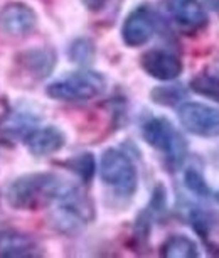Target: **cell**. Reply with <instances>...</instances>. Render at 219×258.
<instances>
[{
	"instance_id": "6da1fadb",
	"label": "cell",
	"mask_w": 219,
	"mask_h": 258,
	"mask_svg": "<svg viewBox=\"0 0 219 258\" xmlns=\"http://www.w3.org/2000/svg\"><path fill=\"white\" fill-rule=\"evenodd\" d=\"M72 187L54 172H32L17 177L6 192L9 206L21 211H32L56 203Z\"/></svg>"
},
{
	"instance_id": "7a4b0ae2",
	"label": "cell",
	"mask_w": 219,
	"mask_h": 258,
	"mask_svg": "<svg viewBox=\"0 0 219 258\" xmlns=\"http://www.w3.org/2000/svg\"><path fill=\"white\" fill-rule=\"evenodd\" d=\"M100 177L118 196L130 198L137 192L138 170L133 160L120 149H106L100 159Z\"/></svg>"
},
{
	"instance_id": "3957f363",
	"label": "cell",
	"mask_w": 219,
	"mask_h": 258,
	"mask_svg": "<svg viewBox=\"0 0 219 258\" xmlns=\"http://www.w3.org/2000/svg\"><path fill=\"white\" fill-rule=\"evenodd\" d=\"M106 88V80L96 71H78L51 83L46 95L57 101H90L100 96Z\"/></svg>"
},
{
	"instance_id": "277c9868",
	"label": "cell",
	"mask_w": 219,
	"mask_h": 258,
	"mask_svg": "<svg viewBox=\"0 0 219 258\" xmlns=\"http://www.w3.org/2000/svg\"><path fill=\"white\" fill-rule=\"evenodd\" d=\"M91 218H93L91 203L80 189L72 186L59 201H56L51 221L57 231L76 235L90 223Z\"/></svg>"
},
{
	"instance_id": "5b68a950",
	"label": "cell",
	"mask_w": 219,
	"mask_h": 258,
	"mask_svg": "<svg viewBox=\"0 0 219 258\" xmlns=\"http://www.w3.org/2000/svg\"><path fill=\"white\" fill-rule=\"evenodd\" d=\"M142 137L150 147L162 152L170 165H181L186 159V140L167 118L147 120L142 126Z\"/></svg>"
},
{
	"instance_id": "8992f818",
	"label": "cell",
	"mask_w": 219,
	"mask_h": 258,
	"mask_svg": "<svg viewBox=\"0 0 219 258\" xmlns=\"http://www.w3.org/2000/svg\"><path fill=\"white\" fill-rule=\"evenodd\" d=\"M179 121L196 137H219V108L197 101H184L177 110Z\"/></svg>"
},
{
	"instance_id": "52a82bcc",
	"label": "cell",
	"mask_w": 219,
	"mask_h": 258,
	"mask_svg": "<svg viewBox=\"0 0 219 258\" xmlns=\"http://www.w3.org/2000/svg\"><path fill=\"white\" fill-rule=\"evenodd\" d=\"M157 22L152 11L147 7H138L126 16L121 26V39L128 47L145 46L154 37Z\"/></svg>"
},
{
	"instance_id": "ba28073f",
	"label": "cell",
	"mask_w": 219,
	"mask_h": 258,
	"mask_svg": "<svg viewBox=\"0 0 219 258\" xmlns=\"http://www.w3.org/2000/svg\"><path fill=\"white\" fill-rule=\"evenodd\" d=\"M37 26V14L22 2L7 4L0 11V32L7 37H24Z\"/></svg>"
},
{
	"instance_id": "9c48e42d",
	"label": "cell",
	"mask_w": 219,
	"mask_h": 258,
	"mask_svg": "<svg viewBox=\"0 0 219 258\" xmlns=\"http://www.w3.org/2000/svg\"><path fill=\"white\" fill-rule=\"evenodd\" d=\"M140 66L150 78L159 81H174L182 75V61L164 49H150L140 57Z\"/></svg>"
},
{
	"instance_id": "30bf717a",
	"label": "cell",
	"mask_w": 219,
	"mask_h": 258,
	"mask_svg": "<svg viewBox=\"0 0 219 258\" xmlns=\"http://www.w3.org/2000/svg\"><path fill=\"white\" fill-rule=\"evenodd\" d=\"M24 144H26L27 150L36 157H46V155H52L64 147L66 135L62 134L54 125L39 126V128H32L26 137H24Z\"/></svg>"
},
{
	"instance_id": "8fae6325",
	"label": "cell",
	"mask_w": 219,
	"mask_h": 258,
	"mask_svg": "<svg viewBox=\"0 0 219 258\" xmlns=\"http://www.w3.org/2000/svg\"><path fill=\"white\" fill-rule=\"evenodd\" d=\"M42 255L41 246L32 236L16 230L0 231V256L29 258Z\"/></svg>"
},
{
	"instance_id": "7c38bea8",
	"label": "cell",
	"mask_w": 219,
	"mask_h": 258,
	"mask_svg": "<svg viewBox=\"0 0 219 258\" xmlns=\"http://www.w3.org/2000/svg\"><path fill=\"white\" fill-rule=\"evenodd\" d=\"M169 11L186 29H201L207 24L206 9L199 0H169Z\"/></svg>"
},
{
	"instance_id": "4fadbf2b",
	"label": "cell",
	"mask_w": 219,
	"mask_h": 258,
	"mask_svg": "<svg viewBox=\"0 0 219 258\" xmlns=\"http://www.w3.org/2000/svg\"><path fill=\"white\" fill-rule=\"evenodd\" d=\"M19 66L32 80H44L56 66V54L49 49H31L19 56Z\"/></svg>"
},
{
	"instance_id": "5bb4252c",
	"label": "cell",
	"mask_w": 219,
	"mask_h": 258,
	"mask_svg": "<svg viewBox=\"0 0 219 258\" xmlns=\"http://www.w3.org/2000/svg\"><path fill=\"white\" fill-rule=\"evenodd\" d=\"M160 255L165 258H197L199 248L196 241L184 235H172L164 241Z\"/></svg>"
},
{
	"instance_id": "9a60e30c",
	"label": "cell",
	"mask_w": 219,
	"mask_h": 258,
	"mask_svg": "<svg viewBox=\"0 0 219 258\" xmlns=\"http://www.w3.org/2000/svg\"><path fill=\"white\" fill-rule=\"evenodd\" d=\"M189 86H191V90L194 93L219 103V75H207V73H202V75H197L196 78H192Z\"/></svg>"
},
{
	"instance_id": "2e32d148",
	"label": "cell",
	"mask_w": 219,
	"mask_h": 258,
	"mask_svg": "<svg viewBox=\"0 0 219 258\" xmlns=\"http://www.w3.org/2000/svg\"><path fill=\"white\" fill-rule=\"evenodd\" d=\"M150 98L154 103L162 106H177L184 103L186 100V90L181 85H169V86H157L150 91Z\"/></svg>"
},
{
	"instance_id": "e0dca14e",
	"label": "cell",
	"mask_w": 219,
	"mask_h": 258,
	"mask_svg": "<svg viewBox=\"0 0 219 258\" xmlns=\"http://www.w3.org/2000/svg\"><path fill=\"white\" fill-rule=\"evenodd\" d=\"M64 165L69 170H72L83 182H90L91 179H93L95 170H96V162H95L93 154H88V152L69 159L67 162H64Z\"/></svg>"
},
{
	"instance_id": "ac0fdd59",
	"label": "cell",
	"mask_w": 219,
	"mask_h": 258,
	"mask_svg": "<svg viewBox=\"0 0 219 258\" xmlns=\"http://www.w3.org/2000/svg\"><path fill=\"white\" fill-rule=\"evenodd\" d=\"M184 184L186 187L191 191L192 194H196L199 198H207L211 196V187L206 182V179L197 169L189 167L186 172H184Z\"/></svg>"
},
{
	"instance_id": "d6986e66",
	"label": "cell",
	"mask_w": 219,
	"mask_h": 258,
	"mask_svg": "<svg viewBox=\"0 0 219 258\" xmlns=\"http://www.w3.org/2000/svg\"><path fill=\"white\" fill-rule=\"evenodd\" d=\"M34 121L36 120L31 118V116L26 113H12L7 118L2 130L11 135H22V137H26V135L34 128Z\"/></svg>"
},
{
	"instance_id": "ffe728a7",
	"label": "cell",
	"mask_w": 219,
	"mask_h": 258,
	"mask_svg": "<svg viewBox=\"0 0 219 258\" xmlns=\"http://www.w3.org/2000/svg\"><path fill=\"white\" fill-rule=\"evenodd\" d=\"M69 57L71 61L86 64L95 57V46L90 39H78L69 47Z\"/></svg>"
},
{
	"instance_id": "44dd1931",
	"label": "cell",
	"mask_w": 219,
	"mask_h": 258,
	"mask_svg": "<svg viewBox=\"0 0 219 258\" xmlns=\"http://www.w3.org/2000/svg\"><path fill=\"white\" fill-rule=\"evenodd\" d=\"M189 221H191L192 228L196 230V233L199 235H202L204 238L207 236V231L211 230V216L202 211L201 208H192L191 211H189Z\"/></svg>"
},
{
	"instance_id": "7402d4cb",
	"label": "cell",
	"mask_w": 219,
	"mask_h": 258,
	"mask_svg": "<svg viewBox=\"0 0 219 258\" xmlns=\"http://www.w3.org/2000/svg\"><path fill=\"white\" fill-rule=\"evenodd\" d=\"M81 2H83V6L88 9V11L100 12V11H103V9H105L108 0H81Z\"/></svg>"
},
{
	"instance_id": "603a6c76",
	"label": "cell",
	"mask_w": 219,
	"mask_h": 258,
	"mask_svg": "<svg viewBox=\"0 0 219 258\" xmlns=\"http://www.w3.org/2000/svg\"><path fill=\"white\" fill-rule=\"evenodd\" d=\"M204 6H206L211 12L219 16V0H204Z\"/></svg>"
}]
</instances>
